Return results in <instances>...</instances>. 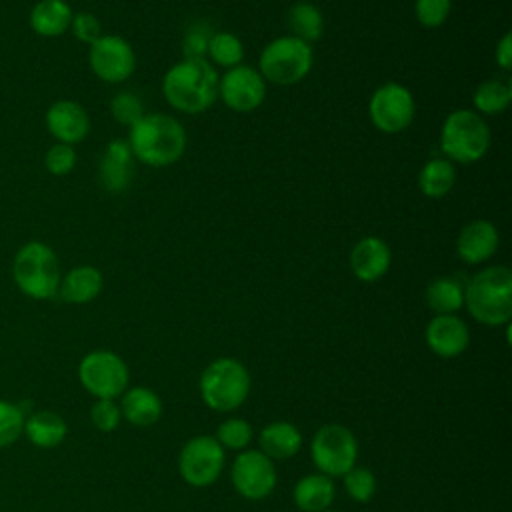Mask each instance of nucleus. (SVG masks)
<instances>
[{
  "instance_id": "obj_1",
  "label": "nucleus",
  "mask_w": 512,
  "mask_h": 512,
  "mask_svg": "<svg viewBox=\"0 0 512 512\" xmlns=\"http://www.w3.org/2000/svg\"><path fill=\"white\" fill-rule=\"evenodd\" d=\"M218 72L206 58H182L162 78L166 102L182 114H200L218 98Z\"/></svg>"
},
{
  "instance_id": "obj_2",
  "label": "nucleus",
  "mask_w": 512,
  "mask_h": 512,
  "mask_svg": "<svg viewBox=\"0 0 512 512\" xmlns=\"http://www.w3.org/2000/svg\"><path fill=\"white\" fill-rule=\"evenodd\" d=\"M126 142L134 160L152 168H164L182 158L186 130L174 116L150 112L130 126Z\"/></svg>"
},
{
  "instance_id": "obj_3",
  "label": "nucleus",
  "mask_w": 512,
  "mask_h": 512,
  "mask_svg": "<svg viewBox=\"0 0 512 512\" xmlns=\"http://www.w3.org/2000/svg\"><path fill=\"white\" fill-rule=\"evenodd\" d=\"M464 306L484 326H504L512 318V270L488 266L464 286Z\"/></svg>"
},
{
  "instance_id": "obj_4",
  "label": "nucleus",
  "mask_w": 512,
  "mask_h": 512,
  "mask_svg": "<svg viewBox=\"0 0 512 512\" xmlns=\"http://www.w3.org/2000/svg\"><path fill=\"white\" fill-rule=\"evenodd\" d=\"M12 278L18 290L32 300L58 296L62 274L56 252L40 240L22 244L12 260Z\"/></svg>"
},
{
  "instance_id": "obj_5",
  "label": "nucleus",
  "mask_w": 512,
  "mask_h": 512,
  "mask_svg": "<svg viewBox=\"0 0 512 512\" xmlns=\"http://www.w3.org/2000/svg\"><path fill=\"white\" fill-rule=\"evenodd\" d=\"M490 148V126L474 110L450 112L440 128V150L452 164H472Z\"/></svg>"
},
{
  "instance_id": "obj_6",
  "label": "nucleus",
  "mask_w": 512,
  "mask_h": 512,
  "mask_svg": "<svg viewBox=\"0 0 512 512\" xmlns=\"http://www.w3.org/2000/svg\"><path fill=\"white\" fill-rule=\"evenodd\" d=\"M314 64L312 46L290 34L278 36L264 46L258 58V72L266 82L292 86L308 76Z\"/></svg>"
},
{
  "instance_id": "obj_7",
  "label": "nucleus",
  "mask_w": 512,
  "mask_h": 512,
  "mask_svg": "<svg viewBox=\"0 0 512 512\" xmlns=\"http://www.w3.org/2000/svg\"><path fill=\"white\" fill-rule=\"evenodd\" d=\"M250 392V374L236 358H216L200 376V394L208 408L232 412L244 404Z\"/></svg>"
},
{
  "instance_id": "obj_8",
  "label": "nucleus",
  "mask_w": 512,
  "mask_h": 512,
  "mask_svg": "<svg viewBox=\"0 0 512 512\" xmlns=\"http://www.w3.org/2000/svg\"><path fill=\"white\" fill-rule=\"evenodd\" d=\"M310 456L320 474L344 476L350 468H354L358 458V442L354 434L342 424H326L316 430Z\"/></svg>"
},
{
  "instance_id": "obj_9",
  "label": "nucleus",
  "mask_w": 512,
  "mask_h": 512,
  "mask_svg": "<svg viewBox=\"0 0 512 512\" xmlns=\"http://www.w3.org/2000/svg\"><path fill=\"white\" fill-rule=\"evenodd\" d=\"M78 378L84 390L96 398H110L124 394L130 372L126 362L110 350L88 352L78 366Z\"/></svg>"
},
{
  "instance_id": "obj_10",
  "label": "nucleus",
  "mask_w": 512,
  "mask_h": 512,
  "mask_svg": "<svg viewBox=\"0 0 512 512\" xmlns=\"http://www.w3.org/2000/svg\"><path fill=\"white\" fill-rule=\"evenodd\" d=\"M368 116L376 130L384 134H398L406 130L416 116L414 96L404 84L386 82L372 92Z\"/></svg>"
},
{
  "instance_id": "obj_11",
  "label": "nucleus",
  "mask_w": 512,
  "mask_h": 512,
  "mask_svg": "<svg viewBox=\"0 0 512 512\" xmlns=\"http://www.w3.org/2000/svg\"><path fill=\"white\" fill-rule=\"evenodd\" d=\"M224 448L212 436H196L188 440L178 458V470L186 484L204 488L214 484L224 470Z\"/></svg>"
},
{
  "instance_id": "obj_12",
  "label": "nucleus",
  "mask_w": 512,
  "mask_h": 512,
  "mask_svg": "<svg viewBox=\"0 0 512 512\" xmlns=\"http://www.w3.org/2000/svg\"><path fill=\"white\" fill-rule=\"evenodd\" d=\"M88 64L96 78L108 84H120L132 76L136 54L126 38L118 34H102L90 44Z\"/></svg>"
},
{
  "instance_id": "obj_13",
  "label": "nucleus",
  "mask_w": 512,
  "mask_h": 512,
  "mask_svg": "<svg viewBox=\"0 0 512 512\" xmlns=\"http://www.w3.org/2000/svg\"><path fill=\"white\" fill-rule=\"evenodd\" d=\"M218 98L234 112H252L266 98V80L256 68L238 64L220 76Z\"/></svg>"
},
{
  "instance_id": "obj_14",
  "label": "nucleus",
  "mask_w": 512,
  "mask_h": 512,
  "mask_svg": "<svg viewBox=\"0 0 512 512\" xmlns=\"http://www.w3.org/2000/svg\"><path fill=\"white\" fill-rule=\"evenodd\" d=\"M230 476L236 492L248 500H262L276 486V468L260 450H242L234 458Z\"/></svg>"
},
{
  "instance_id": "obj_15",
  "label": "nucleus",
  "mask_w": 512,
  "mask_h": 512,
  "mask_svg": "<svg viewBox=\"0 0 512 512\" xmlns=\"http://www.w3.org/2000/svg\"><path fill=\"white\" fill-rule=\"evenodd\" d=\"M46 128L56 142L78 144L90 132V116L76 100H56L46 110Z\"/></svg>"
},
{
  "instance_id": "obj_16",
  "label": "nucleus",
  "mask_w": 512,
  "mask_h": 512,
  "mask_svg": "<svg viewBox=\"0 0 512 512\" xmlns=\"http://www.w3.org/2000/svg\"><path fill=\"white\" fill-rule=\"evenodd\" d=\"M428 348L440 358L460 356L470 342V330L456 314H436L424 332Z\"/></svg>"
},
{
  "instance_id": "obj_17",
  "label": "nucleus",
  "mask_w": 512,
  "mask_h": 512,
  "mask_svg": "<svg viewBox=\"0 0 512 512\" xmlns=\"http://www.w3.org/2000/svg\"><path fill=\"white\" fill-rule=\"evenodd\" d=\"M390 264V246L378 236H364L350 250V270L360 282H378L386 276Z\"/></svg>"
},
{
  "instance_id": "obj_18",
  "label": "nucleus",
  "mask_w": 512,
  "mask_h": 512,
  "mask_svg": "<svg viewBox=\"0 0 512 512\" xmlns=\"http://www.w3.org/2000/svg\"><path fill=\"white\" fill-rule=\"evenodd\" d=\"M500 244L498 228L490 220L468 222L456 238V254L462 262L476 266L490 260Z\"/></svg>"
},
{
  "instance_id": "obj_19",
  "label": "nucleus",
  "mask_w": 512,
  "mask_h": 512,
  "mask_svg": "<svg viewBox=\"0 0 512 512\" xmlns=\"http://www.w3.org/2000/svg\"><path fill=\"white\" fill-rule=\"evenodd\" d=\"M100 184L104 190L112 194L124 192L134 176V156L126 140H112L104 148L102 160H100Z\"/></svg>"
},
{
  "instance_id": "obj_20",
  "label": "nucleus",
  "mask_w": 512,
  "mask_h": 512,
  "mask_svg": "<svg viewBox=\"0 0 512 512\" xmlns=\"http://www.w3.org/2000/svg\"><path fill=\"white\" fill-rule=\"evenodd\" d=\"M104 278L96 266L80 264L60 278L58 296L68 304H88L102 292Z\"/></svg>"
},
{
  "instance_id": "obj_21",
  "label": "nucleus",
  "mask_w": 512,
  "mask_h": 512,
  "mask_svg": "<svg viewBox=\"0 0 512 512\" xmlns=\"http://www.w3.org/2000/svg\"><path fill=\"white\" fill-rule=\"evenodd\" d=\"M72 8L66 0H38L30 10V28L44 38H56L70 30Z\"/></svg>"
},
{
  "instance_id": "obj_22",
  "label": "nucleus",
  "mask_w": 512,
  "mask_h": 512,
  "mask_svg": "<svg viewBox=\"0 0 512 512\" xmlns=\"http://www.w3.org/2000/svg\"><path fill=\"white\" fill-rule=\"evenodd\" d=\"M22 434L36 448H56L64 442L68 426L60 414L52 410H38L24 418Z\"/></svg>"
},
{
  "instance_id": "obj_23",
  "label": "nucleus",
  "mask_w": 512,
  "mask_h": 512,
  "mask_svg": "<svg viewBox=\"0 0 512 512\" xmlns=\"http://www.w3.org/2000/svg\"><path fill=\"white\" fill-rule=\"evenodd\" d=\"M120 412L134 426H152L162 416V402L154 390L134 386L124 390Z\"/></svg>"
},
{
  "instance_id": "obj_24",
  "label": "nucleus",
  "mask_w": 512,
  "mask_h": 512,
  "mask_svg": "<svg viewBox=\"0 0 512 512\" xmlns=\"http://www.w3.org/2000/svg\"><path fill=\"white\" fill-rule=\"evenodd\" d=\"M260 452L270 460H286L302 448V434L290 422H272L260 432Z\"/></svg>"
},
{
  "instance_id": "obj_25",
  "label": "nucleus",
  "mask_w": 512,
  "mask_h": 512,
  "mask_svg": "<svg viewBox=\"0 0 512 512\" xmlns=\"http://www.w3.org/2000/svg\"><path fill=\"white\" fill-rule=\"evenodd\" d=\"M334 500V482L324 474L302 476L294 486V504L302 512L328 510Z\"/></svg>"
},
{
  "instance_id": "obj_26",
  "label": "nucleus",
  "mask_w": 512,
  "mask_h": 512,
  "mask_svg": "<svg viewBox=\"0 0 512 512\" xmlns=\"http://www.w3.org/2000/svg\"><path fill=\"white\" fill-rule=\"evenodd\" d=\"M416 182L426 198L440 200L454 188L456 168L446 158H432L420 168Z\"/></svg>"
},
{
  "instance_id": "obj_27",
  "label": "nucleus",
  "mask_w": 512,
  "mask_h": 512,
  "mask_svg": "<svg viewBox=\"0 0 512 512\" xmlns=\"http://www.w3.org/2000/svg\"><path fill=\"white\" fill-rule=\"evenodd\" d=\"M426 304L436 314H454L464 306V286L452 276H438L426 286Z\"/></svg>"
},
{
  "instance_id": "obj_28",
  "label": "nucleus",
  "mask_w": 512,
  "mask_h": 512,
  "mask_svg": "<svg viewBox=\"0 0 512 512\" xmlns=\"http://www.w3.org/2000/svg\"><path fill=\"white\" fill-rule=\"evenodd\" d=\"M288 28L292 32L290 36L312 44L324 32V16L316 4L300 0L288 10Z\"/></svg>"
},
{
  "instance_id": "obj_29",
  "label": "nucleus",
  "mask_w": 512,
  "mask_h": 512,
  "mask_svg": "<svg viewBox=\"0 0 512 512\" xmlns=\"http://www.w3.org/2000/svg\"><path fill=\"white\" fill-rule=\"evenodd\" d=\"M512 100V84L508 80L490 78L476 86L472 94L474 112L480 116H496L510 106Z\"/></svg>"
},
{
  "instance_id": "obj_30",
  "label": "nucleus",
  "mask_w": 512,
  "mask_h": 512,
  "mask_svg": "<svg viewBox=\"0 0 512 512\" xmlns=\"http://www.w3.org/2000/svg\"><path fill=\"white\" fill-rule=\"evenodd\" d=\"M242 58H244V46L236 34L224 32V30L212 34L206 50V60L212 66L216 64L228 70L242 64Z\"/></svg>"
},
{
  "instance_id": "obj_31",
  "label": "nucleus",
  "mask_w": 512,
  "mask_h": 512,
  "mask_svg": "<svg viewBox=\"0 0 512 512\" xmlns=\"http://www.w3.org/2000/svg\"><path fill=\"white\" fill-rule=\"evenodd\" d=\"M254 430L252 426L242 418H228L224 420L216 430V440L222 448L230 450H244L252 442Z\"/></svg>"
},
{
  "instance_id": "obj_32",
  "label": "nucleus",
  "mask_w": 512,
  "mask_h": 512,
  "mask_svg": "<svg viewBox=\"0 0 512 512\" xmlns=\"http://www.w3.org/2000/svg\"><path fill=\"white\" fill-rule=\"evenodd\" d=\"M24 410L8 400H0V448L14 444L24 430Z\"/></svg>"
},
{
  "instance_id": "obj_33",
  "label": "nucleus",
  "mask_w": 512,
  "mask_h": 512,
  "mask_svg": "<svg viewBox=\"0 0 512 512\" xmlns=\"http://www.w3.org/2000/svg\"><path fill=\"white\" fill-rule=\"evenodd\" d=\"M344 488L356 502H370L376 494V478L368 468L354 466L344 474Z\"/></svg>"
},
{
  "instance_id": "obj_34",
  "label": "nucleus",
  "mask_w": 512,
  "mask_h": 512,
  "mask_svg": "<svg viewBox=\"0 0 512 512\" xmlns=\"http://www.w3.org/2000/svg\"><path fill=\"white\" fill-rule=\"evenodd\" d=\"M110 114L114 116V120L122 126H132L136 124L146 112H144V104L142 100L132 94V92H118L112 100H110Z\"/></svg>"
},
{
  "instance_id": "obj_35",
  "label": "nucleus",
  "mask_w": 512,
  "mask_h": 512,
  "mask_svg": "<svg viewBox=\"0 0 512 512\" xmlns=\"http://www.w3.org/2000/svg\"><path fill=\"white\" fill-rule=\"evenodd\" d=\"M452 10V0H416L414 16L422 28H440Z\"/></svg>"
},
{
  "instance_id": "obj_36",
  "label": "nucleus",
  "mask_w": 512,
  "mask_h": 512,
  "mask_svg": "<svg viewBox=\"0 0 512 512\" xmlns=\"http://www.w3.org/2000/svg\"><path fill=\"white\" fill-rule=\"evenodd\" d=\"M214 30L208 26V22H192L182 38V54L184 58H206L208 42L212 38Z\"/></svg>"
},
{
  "instance_id": "obj_37",
  "label": "nucleus",
  "mask_w": 512,
  "mask_h": 512,
  "mask_svg": "<svg viewBox=\"0 0 512 512\" xmlns=\"http://www.w3.org/2000/svg\"><path fill=\"white\" fill-rule=\"evenodd\" d=\"M44 166L52 176H66L76 166V150L70 144L56 142L44 156Z\"/></svg>"
},
{
  "instance_id": "obj_38",
  "label": "nucleus",
  "mask_w": 512,
  "mask_h": 512,
  "mask_svg": "<svg viewBox=\"0 0 512 512\" xmlns=\"http://www.w3.org/2000/svg\"><path fill=\"white\" fill-rule=\"evenodd\" d=\"M90 420L100 432H112L122 420L120 406L110 398H98L90 408Z\"/></svg>"
},
{
  "instance_id": "obj_39",
  "label": "nucleus",
  "mask_w": 512,
  "mask_h": 512,
  "mask_svg": "<svg viewBox=\"0 0 512 512\" xmlns=\"http://www.w3.org/2000/svg\"><path fill=\"white\" fill-rule=\"evenodd\" d=\"M72 34L76 36V40L84 42V44H92L94 40H98L102 36V26L100 20L92 14V12H76L72 16V24H70Z\"/></svg>"
},
{
  "instance_id": "obj_40",
  "label": "nucleus",
  "mask_w": 512,
  "mask_h": 512,
  "mask_svg": "<svg viewBox=\"0 0 512 512\" xmlns=\"http://www.w3.org/2000/svg\"><path fill=\"white\" fill-rule=\"evenodd\" d=\"M494 60L500 70L508 72L512 68V32H504L494 50Z\"/></svg>"
},
{
  "instance_id": "obj_41",
  "label": "nucleus",
  "mask_w": 512,
  "mask_h": 512,
  "mask_svg": "<svg viewBox=\"0 0 512 512\" xmlns=\"http://www.w3.org/2000/svg\"><path fill=\"white\" fill-rule=\"evenodd\" d=\"M322 512H336V510H322Z\"/></svg>"
}]
</instances>
